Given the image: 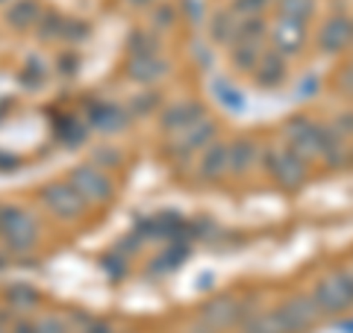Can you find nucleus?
<instances>
[{
  "mask_svg": "<svg viewBox=\"0 0 353 333\" xmlns=\"http://www.w3.org/2000/svg\"><path fill=\"white\" fill-rule=\"evenodd\" d=\"M0 242L9 257H24L39 242V218L27 207H6L3 225H0Z\"/></svg>",
  "mask_w": 353,
  "mask_h": 333,
  "instance_id": "f257e3e1",
  "label": "nucleus"
},
{
  "mask_svg": "<svg viewBox=\"0 0 353 333\" xmlns=\"http://www.w3.org/2000/svg\"><path fill=\"white\" fill-rule=\"evenodd\" d=\"M262 165L268 177L285 192H297L309 180V162H303L289 145H271L262 151Z\"/></svg>",
  "mask_w": 353,
  "mask_h": 333,
  "instance_id": "f03ea898",
  "label": "nucleus"
},
{
  "mask_svg": "<svg viewBox=\"0 0 353 333\" xmlns=\"http://www.w3.org/2000/svg\"><path fill=\"white\" fill-rule=\"evenodd\" d=\"M312 301L321 316H341L353 310V272H333L315 280L312 286Z\"/></svg>",
  "mask_w": 353,
  "mask_h": 333,
  "instance_id": "7ed1b4c3",
  "label": "nucleus"
},
{
  "mask_svg": "<svg viewBox=\"0 0 353 333\" xmlns=\"http://www.w3.org/2000/svg\"><path fill=\"white\" fill-rule=\"evenodd\" d=\"M39 198H41L44 209H48L53 218L65 221V225H74V221H80L85 216V209H88V204L83 201V195L77 192V189L68 180L48 183L39 192Z\"/></svg>",
  "mask_w": 353,
  "mask_h": 333,
  "instance_id": "20e7f679",
  "label": "nucleus"
},
{
  "mask_svg": "<svg viewBox=\"0 0 353 333\" xmlns=\"http://www.w3.org/2000/svg\"><path fill=\"white\" fill-rule=\"evenodd\" d=\"M68 183L83 195V201L88 207H101L115 195L112 177L106 174V169H101V165H94V162H83V165H77V169H71Z\"/></svg>",
  "mask_w": 353,
  "mask_h": 333,
  "instance_id": "39448f33",
  "label": "nucleus"
},
{
  "mask_svg": "<svg viewBox=\"0 0 353 333\" xmlns=\"http://www.w3.org/2000/svg\"><path fill=\"white\" fill-rule=\"evenodd\" d=\"M283 136H285V145H289L303 162H312V160L321 157V124L309 121L306 115H294V118L285 121Z\"/></svg>",
  "mask_w": 353,
  "mask_h": 333,
  "instance_id": "423d86ee",
  "label": "nucleus"
},
{
  "mask_svg": "<svg viewBox=\"0 0 353 333\" xmlns=\"http://www.w3.org/2000/svg\"><path fill=\"white\" fill-rule=\"evenodd\" d=\"M212 142H218V121L203 115L201 121H194L192 127L176 133L171 142V153H174V160H194V157H201Z\"/></svg>",
  "mask_w": 353,
  "mask_h": 333,
  "instance_id": "0eeeda50",
  "label": "nucleus"
},
{
  "mask_svg": "<svg viewBox=\"0 0 353 333\" xmlns=\"http://www.w3.org/2000/svg\"><path fill=\"white\" fill-rule=\"evenodd\" d=\"M274 313H277V321H280L283 333H306V330H312L318 325V318H321V313H318V307L312 301V295L285 298Z\"/></svg>",
  "mask_w": 353,
  "mask_h": 333,
  "instance_id": "6e6552de",
  "label": "nucleus"
},
{
  "mask_svg": "<svg viewBox=\"0 0 353 333\" xmlns=\"http://www.w3.org/2000/svg\"><path fill=\"white\" fill-rule=\"evenodd\" d=\"M248 316V307L239 301V298H230V295H221V298H212V301H206L201 307V325L209 327V330H230L241 325Z\"/></svg>",
  "mask_w": 353,
  "mask_h": 333,
  "instance_id": "1a4fd4ad",
  "label": "nucleus"
},
{
  "mask_svg": "<svg viewBox=\"0 0 353 333\" xmlns=\"http://www.w3.org/2000/svg\"><path fill=\"white\" fill-rule=\"evenodd\" d=\"M271 50H277L280 57H297L306 44V21H297V18H285L280 15L277 24H271Z\"/></svg>",
  "mask_w": 353,
  "mask_h": 333,
  "instance_id": "9d476101",
  "label": "nucleus"
},
{
  "mask_svg": "<svg viewBox=\"0 0 353 333\" xmlns=\"http://www.w3.org/2000/svg\"><path fill=\"white\" fill-rule=\"evenodd\" d=\"M350 44H353V21L347 15H330L318 27V50L324 57H336V53L347 50Z\"/></svg>",
  "mask_w": 353,
  "mask_h": 333,
  "instance_id": "9b49d317",
  "label": "nucleus"
},
{
  "mask_svg": "<svg viewBox=\"0 0 353 333\" xmlns=\"http://www.w3.org/2000/svg\"><path fill=\"white\" fill-rule=\"evenodd\" d=\"M171 74V62L162 53H150V57H130L127 77L136 86H157L159 80Z\"/></svg>",
  "mask_w": 353,
  "mask_h": 333,
  "instance_id": "f8f14e48",
  "label": "nucleus"
},
{
  "mask_svg": "<svg viewBox=\"0 0 353 333\" xmlns=\"http://www.w3.org/2000/svg\"><path fill=\"white\" fill-rule=\"evenodd\" d=\"M227 169H230V148L227 142H212L201 157H197V180L201 183H218L227 177Z\"/></svg>",
  "mask_w": 353,
  "mask_h": 333,
  "instance_id": "ddd939ff",
  "label": "nucleus"
},
{
  "mask_svg": "<svg viewBox=\"0 0 353 333\" xmlns=\"http://www.w3.org/2000/svg\"><path fill=\"white\" fill-rule=\"evenodd\" d=\"M201 118H203V106L197 101H176L159 113V127L168 136H176V133H183L185 127H192Z\"/></svg>",
  "mask_w": 353,
  "mask_h": 333,
  "instance_id": "4468645a",
  "label": "nucleus"
},
{
  "mask_svg": "<svg viewBox=\"0 0 353 333\" xmlns=\"http://www.w3.org/2000/svg\"><path fill=\"white\" fill-rule=\"evenodd\" d=\"M227 148H230V169H227V174L236 177V180L248 177L253 171V165L262 162V151H259V145L253 139H233V142H227Z\"/></svg>",
  "mask_w": 353,
  "mask_h": 333,
  "instance_id": "2eb2a0df",
  "label": "nucleus"
},
{
  "mask_svg": "<svg viewBox=\"0 0 353 333\" xmlns=\"http://www.w3.org/2000/svg\"><path fill=\"white\" fill-rule=\"evenodd\" d=\"M253 80H256L259 88H280L285 80H289V62L285 57H280L277 50H265L262 62L256 65V71H253Z\"/></svg>",
  "mask_w": 353,
  "mask_h": 333,
  "instance_id": "dca6fc26",
  "label": "nucleus"
},
{
  "mask_svg": "<svg viewBox=\"0 0 353 333\" xmlns=\"http://www.w3.org/2000/svg\"><path fill=\"white\" fill-rule=\"evenodd\" d=\"M209 36H212V41L221 44V48H233L241 39V18L233 9H218V12H212V18H209Z\"/></svg>",
  "mask_w": 353,
  "mask_h": 333,
  "instance_id": "f3484780",
  "label": "nucleus"
},
{
  "mask_svg": "<svg viewBox=\"0 0 353 333\" xmlns=\"http://www.w3.org/2000/svg\"><path fill=\"white\" fill-rule=\"evenodd\" d=\"M130 118H132V115H130V109L118 106V104H97L92 113H88V121H92L97 130H103L106 136H115V133L127 130Z\"/></svg>",
  "mask_w": 353,
  "mask_h": 333,
  "instance_id": "a211bd4d",
  "label": "nucleus"
},
{
  "mask_svg": "<svg viewBox=\"0 0 353 333\" xmlns=\"http://www.w3.org/2000/svg\"><path fill=\"white\" fill-rule=\"evenodd\" d=\"M41 15H44V9L39 0H12L6 9V24L18 32H27V30H36Z\"/></svg>",
  "mask_w": 353,
  "mask_h": 333,
  "instance_id": "6ab92c4d",
  "label": "nucleus"
},
{
  "mask_svg": "<svg viewBox=\"0 0 353 333\" xmlns=\"http://www.w3.org/2000/svg\"><path fill=\"white\" fill-rule=\"evenodd\" d=\"M265 41H253V39H239L233 48H230V59H233V65L239 71H245V74H253L256 71V65L262 62L265 57V48H262Z\"/></svg>",
  "mask_w": 353,
  "mask_h": 333,
  "instance_id": "aec40b11",
  "label": "nucleus"
},
{
  "mask_svg": "<svg viewBox=\"0 0 353 333\" xmlns=\"http://www.w3.org/2000/svg\"><path fill=\"white\" fill-rule=\"evenodd\" d=\"M3 298H6L9 310H18V313H27V310H36V304L41 301L39 289H36V286H32V283H27V280H15L12 286H6Z\"/></svg>",
  "mask_w": 353,
  "mask_h": 333,
  "instance_id": "412c9836",
  "label": "nucleus"
},
{
  "mask_svg": "<svg viewBox=\"0 0 353 333\" xmlns=\"http://www.w3.org/2000/svg\"><path fill=\"white\" fill-rule=\"evenodd\" d=\"M148 18H150V30L157 32H171L176 27V18H180V6L174 0H157L150 9H148Z\"/></svg>",
  "mask_w": 353,
  "mask_h": 333,
  "instance_id": "4be33fe9",
  "label": "nucleus"
},
{
  "mask_svg": "<svg viewBox=\"0 0 353 333\" xmlns=\"http://www.w3.org/2000/svg\"><path fill=\"white\" fill-rule=\"evenodd\" d=\"M127 48H130V57H150V53H159V36L150 27L136 30L127 39Z\"/></svg>",
  "mask_w": 353,
  "mask_h": 333,
  "instance_id": "5701e85b",
  "label": "nucleus"
},
{
  "mask_svg": "<svg viewBox=\"0 0 353 333\" xmlns=\"http://www.w3.org/2000/svg\"><path fill=\"white\" fill-rule=\"evenodd\" d=\"M241 333H283L277 313H253L241 321Z\"/></svg>",
  "mask_w": 353,
  "mask_h": 333,
  "instance_id": "b1692460",
  "label": "nucleus"
},
{
  "mask_svg": "<svg viewBox=\"0 0 353 333\" xmlns=\"http://www.w3.org/2000/svg\"><path fill=\"white\" fill-rule=\"evenodd\" d=\"M318 3L315 0H277V12L285 18H297V21H312Z\"/></svg>",
  "mask_w": 353,
  "mask_h": 333,
  "instance_id": "393cba45",
  "label": "nucleus"
},
{
  "mask_svg": "<svg viewBox=\"0 0 353 333\" xmlns=\"http://www.w3.org/2000/svg\"><path fill=\"white\" fill-rule=\"evenodd\" d=\"M62 24H65V18H62V15H57V12H44L41 21L36 24L39 39H41V41H59V39H62Z\"/></svg>",
  "mask_w": 353,
  "mask_h": 333,
  "instance_id": "a878e982",
  "label": "nucleus"
},
{
  "mask_svg": "<svg viewBox=\"0 0 353 333\" xmlns=\"http://www.w3.org/2000/svg\"><path fill=\"white\" fill-rule=\"evenodd\" d=\"M159 106V95L157 92H139V95H132L130 97V115L132 118H145V115H150L153 109Z\"/></svg>",
  "mask_w": 353,
  "mask_h": 333,
  "instance_id": "bb28decb",
  "label": "nucleus"
},
{
  "mask_svg": "<svg viewBox=\"0 0 353 333\" xmlns=\"http://www.w3.org/2000/svg\"><path fill=\"white\" fill-rule=\"evenodd\" d=\"M271 6V0H233L230 9L239 15V18H259L265 15V9Z\"/></svg>",
  "mask_w": 353,
  "mask_h": 333,
  "instance_id": "cd10ccee",
  "label": "nucleus"
},
{
  "mask_svg": "<svg viewBox=\"0 0 353 333\" xmlns=\"http://www.w3.org/2000/svg\"><path fill=\"white\" fill-rule=\"evenodd\" d=\"M92 162H94V165H101V169H118V165L124 162V151L115 148V145H109V142H106L103 148H97V151H94V160H92Z\"/></svg>",
  "mask_w": 353,
  "mask_h": 333,
  "instance_id": "c85d7f7f",
  "label": "nucleus"
},
{
  "mask_svg": "<svg viewBox=\"0 0 353 333\" xmlns=\"http://www.w3.org/2000/svg\"><path fill=\"white\" fill-rule=\"evenodd\" d=\"M268 32H271V27L262 21V15L259 18H241V39L265 41V39H268Z\"/></svg>",
  "mask_w": 353,
  "mask_h": 333,
  "instance_id": "c756f323",
  "label": "nucleus"
},
{
  "mask_svg": "<svg viewBox=\"0 0 353 333\" xmlns=\"http://www.w3.org/2000/svg\"><path fill=\"white\" fill-rule=\"evenodd\" d=\"M36 333H74V327L59 316H41L36 321Z\"/></svg>",
  "mask_w": 353,
  "mask_h": 333,
  "instance_id": "7c9ffc66",
  "label": "nucleus"
},
{
  "mask_svg": "<svg viewBox=\"0 0 353 333\" xmlns=\"http://www.w3.org/2000/svg\"><path fill=\"white\" fill-rule=\"evenodd\" d=\"M183 257H185V251H183V248H180V251H176V248L165 251L162 257L153 263V272H159V274H162V272H171V269H176V265L183 263Z\"/></svg>",
  "mask_w": 353,
  "mask_h": 333,
  "instance_id": "2f4dec72",
  "label": "nucleus"
},
{
  "mask_svg": "<svg viewBox=\"0 0 353 333\" xmlns=\"http://www.w3.org/2000/svg\"><path fill=\"white\" fill-rule=\"evenodd\" d=\"M339 88H341L345 95H350V97H353V62L347 65L345 71H341V77H339Z\"/></svg>",
  "mask_w": 353,
  "mask_h": 333,
  "instance_id": "473e14b6",
  "label": "nucleus"
},
{
  "mask_svg": "<svg viewBox=\"0 0 353 333\" xmlns=\"http://www.w3.org/2000/svg\"><path fill=\"white\" fill-rule=\"evenodd\" d=\"M74 333H112V327H109V325H103V321H88V325L85 327H80V330H74Z\"/></svg>",
  "mask_w": 353,
  "mask_h": 333,
  "instance_id": "72a5a7b5",
  "label": "nucleus"
},
{
  "mask_svg": "<svg viewBox=\"0 0 353 333\" xmlns=\"http://www.w3.org/2000/svg\"><path fill=\"white\" fill-rule=\"evenodd\" d=\"M341 121H339V133H341V136H345V133H353V113H347V115H339Z\"/></svg>",
  "mask_w": 353,
  "mask_h": 333,
  "instance_id": "f704fd0d",
  "label": "nucleus"
},
{
  "mask_svg": "<svg viewBox=\"0 0 353 333\" xmlns=\"http://www.w3.org/2000/svg\"><path fill=\"white\" fill-rule=\"evenodd\" d=\"M9 333H36V321H18Z\"/></svg>",
  "mask_w": 353,
  "mask_h": 333,
  "instance_id": "c9c22d12",
  "label": "nucleus"
},
{
  "mask_svg": "<svg viewBox=\"0 0 353 333\" xmlns=\"http://www.w3.org/2000/svg\"><path fill=\"white\" fill-rule=\"evenodd\" d=\"M127 6H132V9H150L157 0H124Z\"/></svg>",
  "mask_w": 353,
  "mask_h": 333,
  "instance_id": "e433bc0d",
  "label": "nucleus"
},
{
  "mask_svg": "<svg viewBox=\"0 0 353 333\" xmlns=\"http://www.w3.org/2000/svg\"><path fill=\"white\" fill-rule=\"evenodd\" d=\"M192 333H215V330H209V327H203V325H201V327H194Z\"/></svg>",
  "mask_w": 353,
  "mask_h": 333,
  "instance_id": "4c0bfd02",
  "label": "nucleus"
},
{
  "mask_svg": "<svg viewBox=\"0 0 353 333\" xmlns=\"http://www.w3.org/2000/svg\"><path fill=\"white\" fill-rule=\"evenodd\" d=\"M3 213H6V204H0V225H3Z\"/></svg>",
  "mask_w": 353,
  "mask_h": 333,
  "instance_id": "58836bf2",
  "label": "nucleus"
},
{
  "mask_svg": "<svg viewBox=\"0 0 353 333\" xmlns=\"http://www.w3.org/2000/svg\"><path fill=\"white\" fill-rule=\"evenodd\" d=\"M3 3H9V0H0V6H3Z\"/></svg>",
  "mask_w": 353,
  "mask_h": 333,
  "instance_id": "ea45409f",
  "label": "nucleus"
}]
</instances>
